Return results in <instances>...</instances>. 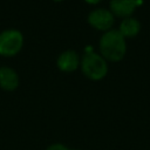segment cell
Here are the masks:
<instances>
[{"label":"cell","mask_w":150,"mask_h":150,"mask_svg":"<svg viewBox=\"0 0 150 150\" xmlns=\"http://www.w3.org/2000/svg\"><path fill=\"white\" fill-rule=\"evenodd\" d=\"M100 52L104 60L112 62L120 61L124 57L127 52L125 39L116 29L105 32L100 40Z\"/></svg>","instance_id":"cell-1"},{"label":"cell","mask_w":150,"mask_h":150,"mask_svg":"<svg viewBox=\"0 0 150 150\" xmlns=\"http://www.w3.org/2000/svg\"><path fill=\"white\" fill-rule=\"evenodd\" d=\"M81 68L83 74L90 80L97 81L107 75L108 66L102 55L94 52H87L81 61Z\"/></svg>","instance_id":"cell-2"},{"label":"cell","mask_w":150,"mask_h":150,"mask_svg":"<svg viewBox=\"0 0 150 150\" xmlns=\"http://www.w3.org/2000/svg\"><path fill=\"white\" fill-rule=\"evenodd\" d=\"M23 45L22 34L16 29H7L0 34V55L13 56Z\"/></svg>","instance_id":"cell-3"},{"label":"cell","mask_w":150,"mask_h":150,"mask_svg":"<svg viewBox=\"0 0 150 150\" xmlns=\"http://www.w3.org/2000/svg\"><path fill=\"white\" fill-rule=\"evenodd\" d=\"M88 22L98 30H110L114 23V15L110 11L104 8H98L88 15Z\"/></svg>","instance_id":"cell-4"},{"label":"cell","mask_w":150,"mask_h":150,"mask_svg":"<svg viewBox=\"0 0 150 150\" xmlns=\"http://www.w3.org/2000/svg\"><path fill=\"white\" fill-rule=\"evenodd\" d=\"M139 4V0H110V12L112 15L129 18Z\"/></svg>","instance_id":"cell-5"},{"label":"cell","mask_w":150,"mask_h":150,"mask_svg":"<svg viewBox=\"0 0 150 150\" xmlns=\"http://www.w3.org/2000/svg\"><path fill=\"white\" fill-rule=\"evenodd\" d=\"M19 86V76L18 74L8 67L0 68V87L4 90L12 91L16 89Z\"/></svg>","instance_id":"cell-6"},{"label":"cell","mask_w":150,"mask_h":150,"mask_svg":"<svg viewBox=\"0 0 150 150\" xmlns=\"http://www.w3.org/2000/svg\"><path fill=\"white\" fill-rule=\"evenodd\" d=\"M57 66L62 71H73L79 66V55L73 50L63 52L57 59Z\"/></svg>","instance_id":"cell-7"},{"label":"cell","mask_w":150,"mask_h":150,"mask_svg":"<svg viewBox=\"0 0 150 150\" xmlns=\"http://www.w3.org/2000/svg\"><path fill=\"white\" fill-rule=\"evenodd\" d=\"M141 29V23L138 20H136L135 18H125L123 19V21L120 25V29L118 32L122 34V36L125 38H134L138 34Z\"/></svg>","instance_id":"cell-8"},{"label":"cell","mask_w":150,"mask_h":150,"mask_svg":"<svg viewBox=\"0 0 150 150\" xmlns=\"http://www.w3.org/2000/svg\"><path fill=\"white\" fill-rule=\"evenodd\" d=\"M46 150H70L68 146H66L62 143H53L50 144Z\"/></svg>","instance_id":"cell-9"},{"label":"cell","mask_w":150,"mask_h":150,"mask_svg":"<svg viewBox=\"0 0 150 150\" xmlns=\"http://www.w3.org/2000/svg\"><path fill=\"white\" fill-rule=\"evenodd\" d=\"M86 2H88V4H91V5H94V4H98L100 1H102V0H84Z\"/></svg>","instance_id":"cell-10"},{"label":"cell","mask_w":150,"mask_h":150,"mask_svg":"<svg viewBox=\"0 0 150 150\" xmlns=\"http://www.w3.org/2000/svg\"><path fill=\"white\" fill-rule=\"evenodd\" d=\"M56 1H61V0H56Z\"/></svg>","instance_id":"cell-11"},{"label":"cell","mask_w":150,"mask_h":150,"mask_svg":"<svg viewBox=\"0 0 150 150\" xmlns=\"http://www.w3.org/2000/svg\"><path fill=\"white\" fill-rule=\"evenodd\" d=\"M77 150H79V149H77Z\"/></svg>","instance_id":"cell-12"}]
</instances>
